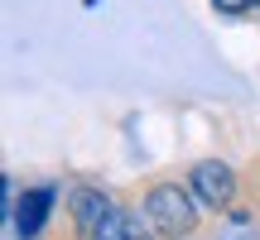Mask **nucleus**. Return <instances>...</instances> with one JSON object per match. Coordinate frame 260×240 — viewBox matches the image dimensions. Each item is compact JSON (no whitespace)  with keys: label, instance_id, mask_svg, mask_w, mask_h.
I'll return each mask as SVG.
<instances>
[{"label":"nucleus","instance_id":"obj_1","mask_svg":"<svg viewBox=\"0 0 260 240\" xmlns=\"http://www.w3.org/2000/svg\"><path fill=\"white\" fill-rule=\"evenodd\" d=\"M145 216H149V226L159 235H188L193 221H198V207L178 183H164V187H154L145 197Z\"/></svg>","mask_w":260,"mask_h":240},{"label":"nucleus","instance_id":"obj_2","mask_svg":"<svg viewBox=\"0 0 260 240\" xmlns=\"http://www.w3.org/2000/svg\"><path fill=\"white\" fill-rule=\"evenodd\" d=\"M193 192H198V202H203V207H226V202H232V192H236L232 168H226V164H198L193 168Z\"/></svg>","mask_w":260,"mask_h":240},{"label":"nucleus","instance_id":"obj_3","mask_svg":"<svg viewBox=\"0 0 260 240\" xmlns=\"http://www.w3.org/2000/svg\"><path fill=\"white\" fill-rule=\"evenodd\" d=\"M48 207H53V192H48V187L24 192V202H15V231L19 235H39L44 221H48Z\"/></svg>","mask_w":260,"mask_h":240},{"label":"nucleus","instance_id":"obj_4","mask_svg":"<svg viewBox=\"0 0 260 240\" xmlns=\"http://www.w3.org/2000/svg\"><path fill=\"white\" fill-rule=\"evenodd\" d=\"M111 212H116V207L106 202L102 192H92V187H82V192L73 197V216H77V226H82L87 235H92V231H96V226H102V221H106Z\"/></svg>","mask_w":260,"mask_h":240},{"label":"nucleus","instance_id":"obj_5","mask_svg":"<svg viewBox=\"0 0 260 240\" xmlns=\"http://www.w3.org/2000/svg\"><path fill=\"white\" fill-rule=\"evenodd\" d=\"M92 240H149V231L140 226L135 212H121V207H116V212L92 231Z\"/></svg>","mask_w":260,"mask_h":240},{"label":"nucleus","instance_id":"obj_6","mask_svg":"<svg viewBox=\"0 0 260 240\" xmlns=\"http://www.w3.org/2000/svg\"><path fill=\"white\" fill-rule=\"evenodd\" d=\"M217 10H226V15H241V10H251V5H260V0H212Z\"/></svg>","mask_w":260,"mask_h":240}]
</instances>
